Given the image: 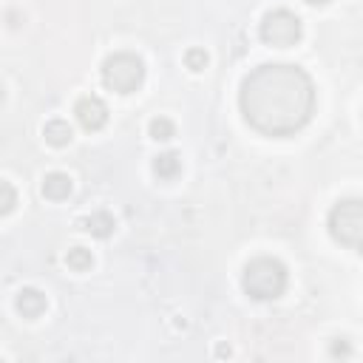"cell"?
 Wrapping results in <instances>:
<instances>
[{
    "label": "cell",
    "instance_id": "obj_2",
    "mask_svg": "<svg viewBox=\"0 0 363 363\" xmlns=\"http://www.w3.org/2000/svg\"><path fill=\"white\" fill-rule=\"evenodd\" d=\"M241 286L252 301H275L286 289V267L278 258L258 255L244 267Z\"/></svg>",
    "mask_w": 363,
    "mask_h": 363
},
{
    "label": "cell",
    "instance_id": "obj_10",
    "mask_svg": "<svg viewBox=\"0 0 363 363\" xmlns=\"http://www.w3.org/2000/svg\"><path fill=\"white\" fill-rule=\"evenodd\" d=\"M82 230L96 238H108L113 233V218L108 213H91L88 218H82Z\"/></svg>",
    "mask_w": 363,
    "mask_h": 363
},
{
    "label": "cell",
    "instance_id": "obj_3",
    "mask_svg": "<svg viewBox=\"0 0 363 363\" xmlns=\"http://www.w3.org/2000/svg\"><path fill=\"white\" fill-rule=\"evenodd\" d=\"M326 227L337 244L363 250V199H340L329 210Z\"/></svg>",
    "mask_w": 363,
    "mask_h": 363
},
{
    "label": "cell",
    "instance_id": "obj_13",
    "mask_svg": "<svg viewBox=\"0 0 363 363\" xmlns=\"http://www.w3.org/2000/svg\"><path fill=\"white\" fill-rule=\"evenodd\" d=\"M65 264H68L74 272H85V269H91L94 255H91V250H85V247H74V250H68Z\"/></svg>",
    "mask_w": 363,
    "mask_h": 363
},
{
    "label": "cell",
    "instance_id": "obj_6",
    "mask_svg": "<svg viewBox=\"0 0 363 363\" xmlns=\"http://www.w3.org/2000/svg\"><path fill=\"white\" fill-rule=\"evenodd\" d=\"M74 116H77V122H79L85 130H99V128L108 122V105H105L99 96L88 94V96H79V99H77Z\"/></svg>",
    "mask_w": 363,
    "mask_h": 363
},
{
    "label": "cell",
    "instance_id": "obj_11",
    "mask_svg": "<svg viewBox=\"0 0 363 363\" xmlns=\"http://www.w3.org/2000/svg\"><path fill=\"white\" fill-rule=\"evenodd\" d=\"M179 170H182V162H179V156H176L173 150L159 153V156L153 159V173H156L159 179H176Z\"/></svg>",
    "mask_w": 363,
    "mask_h": 363
},
{
    "label": "cell",
    "instance_id": "obj_12",
    "mask_svg": "<svg viewBox=\"0 0 363 363\" xmlns=\"http://www.w3.org/2000/svg\"><path fill=\"white\" fill-rule=\"evenodd\" d=\"M147 133L156 139V142H167L176 136V125L167 119V116H153L150 125H147Z\"/></svg>",
    "mask_w": 363,
    "mask_h": 363
},
{
    "label": "cell",
    "instance_id": "obj_4",
    "mask_svg": "<svg viewBox=\"0 0 363 363\" xmlns=\"http://www.w3.org/2000/svg\"><path fill=\"white\" fill-rule=\"evenodd\" d=\"M102 82L108 91L133 94L145 82V62L133 51H116L102 62Z\"/></svg>",
    "mask_w": 363,
    "mask_h": 363
},
{
    "label": "cell",
    "instance_id": "obj_7",
    "mask_svg": "<svg viewBox=\"0 0 363 363\" xmlns=\"http://www.w3.org/2000/svg\"><path fill=\"white\" fill-rule=\"evenodd\" d=\"M14 306H17V312H20L23 318L34 320V318H40V315L45 312L48 301H45V295H43L40 289H34V286H23V289L17 292V298H14Z\"/></svg>",
    "mask_w": 363,
    "mask_h": 363
},
{
    "label": "cell",
    "instance_id": "obj_15",
    "mask_svg": "<svg viewBox=\"0 0 363 363\" xmlns=\"http://www.w3.org/2000/svg\"><path fill=\"white\" fill-rule=\"evenodd\" d=\"M0 190H3V204H0V213H3V216H9V213L14 210V204H17V196H14L11 182H3V184H0Z\"/></svg>",
    "mask_w": 363,
    "mask_h": 363
},
{
    "label": "cell",
    "instance_id": "obj_5",
    "mask_svg": "<svg viewBox=\"0 0 363 363\" xmlns=\"http://www.w3.org/2000/svg\"><path fill=\"white\" fill-rule=\"evenodd\" d=\"M261 40L272 48H289L301 40L303 34V26L298 20V14H292L289 9H275L269 14H264L261 20V28H258Z\"/></svg>",
    "mask_w": 363,
    "mask_h": 363
},
{
    "label": "cell",
    "instance_id": "obj_17",
    "mask_svg": "<svg viewBox=\"0 0 363 363\" xmlns=\"http://www.w3.org/2000/svg\"><path fill=\"white\" fill-rule=\"evenodd\" d=\"M306 3H309V6H326L329 0H306Z\"/></svg>",
    "mask_w": 363,
    "mask_h": 363
},
{
    "label": "cell",
    "instance_id": "obj_8",
    "mask_svg": "<svg viewBox=\"0 0 363 363\" xmlns=\"http://www.w3.org/2000/svg\"><path fill=\"white\" fill-rule=\"evenodd\" d=\"M71 176L68 173H60V170H54V173H45V179H43V196L45 199H51V201H62V199H68L71 196Z\"/></svg>",
    "mask_w": 363,
    "mask_h": 363
},
{
    "label": "cell",
    "instance_id": "obj_9",
    "mask_svg": "<svg viewBox=\"0 0 363 363\" xmlns=\"http://www.w3.org/2000/svg\"><path fill=\"white\" fill-rule=\"evenodd\" d=\"M43 136H45V142L54 145V147H65V145H71V139H74L71 125H68L65 119H51V122H45Z\"/></svg>",
    "mask_w": 363,
    "mask_h": 363
},
{
    "label": "cell",
    "instance_id": "obj_1",
    "mask_svg": "<svg viewBox=\"0 0 363 363\" xmlns=\"http://www.w3.org/2000/svg\"><path fill=\"white\" fill-rule=\"evenodd\" d=\"M238 108L252 130L264 136H289L312 119V77L292 62H264L241 79Z\"/></svg>",
    "mask_w": 363,
    "mask_h": 363
},
{
    "label": "cell",
    "instance_id": "obj_14",
    "mask_svg": "<svg viewBox=\"0 0 363 363\" xmlns=\"http://www.w3.org/2000/svg\"><path fill=\"white\" fill-rule=\"evenodd\" d=\"M207 51L204 48H187L184 51V65L190 68V71H204V65H207Z\"/></svg>",
    "mask_w": 363,
    "mask_h": 363
},
{
    "label": "cell",
    "instance_id": "obj_16",
    "mask_svg": "<svg viewBox=\"0 0 363 363\" xmlns=\"http://www.w3.org/2000/svg\"><path fill=\"white\" fill-rule=\"evenodd\" d=\"M329 354H332V357H349V354H352L349 340H346V337H335L332 346H329Z\"/></svg>",
    "mask_w": 363,
    "mask_h": 363
}]
</instances>
